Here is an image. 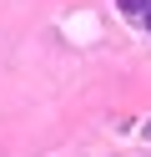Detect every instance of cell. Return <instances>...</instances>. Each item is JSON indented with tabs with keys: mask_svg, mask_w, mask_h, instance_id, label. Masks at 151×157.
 <instances>
[{
	"mask_svg": "<svg viewBox=\"0 0 151 157\" xmlns=\"http://www.w3.org/2000/svg\"><path fill=\"white\" fill-rule=\"evenodd\" d=\"M121 5V15H126L131 25H141V31L151 36V0H116Z\"/></svg>",
	"mask_w": 151,
	"mask_h": 157,
	"instance_id": "obj_1",
	"label": "cell"
},
{
	"mask_svg": "<svg viewBox=\"0 0 151 157\" xmlns=\"http://www.w3.org/2000/svg\"><path fill=\"white\" fill-rule=\"evenodd\" d=\"M141 132H146V137H151V122H146V127H141Z\"/></svg>",
	"mask_w": 151,
	"mask_h": 157,
	"instance_id": "obj_2",
	"label": "cell"
}]
</instances>
